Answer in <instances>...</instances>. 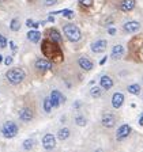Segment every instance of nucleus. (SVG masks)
Wrapping results in <instances>:
<instances>
[{"mask_svg":"<svg viewBox=\"0 0 143 152\" xmlns=\"http://www.w3.org/2000/svg\"><path fill=\"white\" fill-rule=\"evenodd\" d=\"M52 109H53V106H52L51 98H45V99H44V110L46 111V113H49Z\"/></svg>","mask_w":143,"mask_h":152,"instance_id":"obj_21","label":"nucleus"},{"mask_svg":"<svg viewBox=\"0 0 143 152\" xmlns=\"http://www.w3.org/2000/svg\"><path fill=\"white\" fill-rule=\"evenodd\" d=\"M109 34L114 35V34H116V30H114V28H109Z\"/></svg>","mask_w":143,"mask_h":152,"instance_id":"obj_33","label":"nucleus"},{"mask_svg":"<svg viewBox=\"0 0 143 152\" xmlns=\"http://www.w3.org/2000/svg\"><path fill=\"white\" fill-rule=\"evenodd\" d=\"M1 133H3V136L6 139H13L14 136H16V133H18V126H16L13 121H8V122H6L3 125Z\"/></svg>","mask_w":143,"mask_h":152,"instance_id":"obj_4","label":"nucleus"},{"mask_svg":"<svg viewBox=\"0 0 143 152\" xmlns=\"http://www.w3.org/2000/svg\"><path fill=\"white\" fill-rule=\"evenodd\" d=\"M139 28H140V23L135 22V20H131V22H127L124 25V30L127 33H135V31H138Z\"/></svg>","mask_w":143,"mask_h":152,"instance_id":"obj_10","label":"nucleus"},{"mask_svg":"<svg viewBox=\"0 0 143 152\" xmlns=\"http://www.w3.org/2000/svg\"><path fill=\"white\" fill-rule=\"evenodd\" d=\"M1 60H3V57H1V56H0V61H1Z\"/></svg>","mask_w":143,"mask_h":152,"instance_id":"obj_37","label":"nucleus"},{"mask_svg":"<svg viewBox=\"0 0 143 152\" xmlns=\"http://www.w3.org/2000/svg\"><path fill=\"white\" fill-rule=\"evenodd\" d=\"M41 50L48 58H52L53 61H61L63 57H61V52L57 46V44L55 42H51V41H42V45H41Z\"/></svg>","mask_w":143,"mask_h":152,"instance_id":"obj_1","label":"nucleus"},{"mask_svg":"<svg viewBox=\"0 0 143 152\" xmlns=\"http://www.w3.org/2000/svg\"><path fill=\"white\" fill-rule=\"evenodd\" d=\"M124 52V48L121 46V45H116V46H113V50H112V58H114V60H119L121 57V54H123Z\"/></svg>","mask_w":143,"mask_h":152,"instance_id":"obj_19","label":"nucleus"},{"mask_svg":"<svg viewBox=\"0 0 143 152\" xmlns=\"http://www.w3.org/2000/svg\"><path fill=\"white\" fill-rule=\"evenodd\" d=\"M75 122L78 124L79 126H85L86 124H87V121H86V118H85V117H82V115H79V117H76Z\"/></svg>","mask_w":143,"mask_h":152,"instance_id":"obj_26","label":"nucleus"},{"mask_svg":"<svg viewBox=\"0 0 143 152\" xmlns=\"http://www.w3.org/2000/svg\"><path fill=\"white\" fill-rule=\"evenodd\" d=\"M7 80L10 83H13V84H19V83L22 82L25 79V71L21 69V68H13V69H10L7 72Z\"/></svg>","mask_w":143,"mask_h":152,"instance_id":"obj_2","label":"nucleus"},{"mask_svg":"<svg viewBox=\"0 0 143 152\" xmlns=\"http://www.w3.org/2000/svg\"><path fill=\"white\" fill-rule=\"evenodd\" d=\"M33 145H34V142H33V140H30V139L25 140V142H23V148L25 149H32Z\"/></svg>","mask_w":143,"mask_h":152,"instance_id":"obj_27","label":"nucleus"},{"mask_svg":"<svg viewBox=\"0 0 143 152\" xmlns=\"http://www.w3.org/2000/svg\"><path fill=\"white\" fill-rule=\"evenodd\" d=\"M49 37H51L52 42H55V44H61V35L57 30H55V28L49 30Z\"/></svg>","mask_w":143,"mask_h":152,"instance_id":"obj_18","label":"nucleus"},{"mask_svg":"<svg viewBox=\"0 0 143 152\" xmlns=\"http://www.w3.org/2000/svg\"><path fill=\"white\" fill-rule=\"evenodd\" d=\"M26 25H27L29 27H38V23H34L33 20H30V19H29L27 22H26Z\"/></svg>","mask_w":143,"mask_h":152,"instance_id":"obj_30","label":"nucleus"},{"mask_svg":"<svg viewBox=\"0 0 143 152\" xmlns=\"http://www.w3.org/2000/svg\"><path fill=\"white\" fill-rule=\"evenodd\" d=\"M90 94H91L93 98H100V96H101V94H102L101 87H93L91 91H90Z\"/></svg>","mask_w":143,"mask_h":152,"instance_id":"obj_22","label":"nucleus"},{"mask_svg":"<svg viewBox=\"0 0 143 152\" xmlns=\"http://www.w3.org/2000/svg\"><path fill=\"white\" fill-rule=\"evenodd\" d=\"M127 90L130 94H138L140 91V87H139V84H131L127 87Z\"/></svg>","mask_w":143,"mask_h":152,"instance_id":"obj_23","label":"nucleus"},{"mask_svg":"<svg viewBox=\"0 0 143 152\" xmlns=\"http://www.w3.org/2000/svg\"><path fill=\"white\" fill-rule=\"evenodd\" d=\"M10 45H11V48H13L14 50H15V49H16V46H15V42H14V41H10Z\"/></svg>","mask_w":143,"mask_h":152,"instance_id":"obj_34","label":"nucleus"},{"mask_svg":"<svg viewBox=\"0 0 143 152\" xmlns=\"http://www.w3.org/2000/svg\"><path fill=\"white\" fill-rule=\"evenodd\" d=\"M42 145L45 149H53L56 147V140H55L53 134H45L42 139Z\"/></svg>","mask_w":143,"mask_h":152,"instance_id":"obj_6","label":"nucleus"},{"mask_svg":"<svg viewBox=\"0 0 143 152\" xmlns=\"http://www.w3.org/2000/svg\"><path fill=\"white\" fill-rule=\"evenodd\" d=\"M19 27H21V22H19L18 19H13V22H11V30L16 31V30H19Z\"/></svg>","mask_w":143,"mask_h":152,"instance_id":"obj_24","label":"nucleus"},{"mask_svg":"<svg viewBox=\"0 0 143 152\" xmlns=\"http://www.w3.org/2000/svg\"><path fill=\"white\" fill-rule=\"evenodd\" d=\"M124 102V95L121 94V92H116V94L113 95V98H112V104H113L114 109H119L123 104Z\"/></svg>","mask_w":143,"mask_h":152,"instance_id":"obj_12","label":"nucleus"},{"mask_svg":"<svg viewBox=\"0 0 143 152\" xmlns=\"http://www.w3.org/2000/svg\"><path fill=\"white\" fill-rule=\"evenodd\" d=\"M27 38H29V41H32V42H38L41 39V33L37 31V30H30L27 33Z\"/></svg>","mask_w":143,"mask_h":152,"instance_id":"obj_17","label":"nucleus"},{"mask_svg":"<svg viewBox=\"0 0 143 152\" xmlns=\"http://www.w3.org/2000/svg\"><path fill=\"white\" fill-rule=\"evenodd\" d=\"M106 49V41L105 39H98L91 44V50L94 53H102Z\"/></svg>","mask_w":143,"mask_h":152,"instance_id":"obj_7","label":"nucleus"},{"mask_svg":"<svg viewBox=\"0 0 143 152\" xmlns=\"http://www.w3.org/2000/svg\"><path fill=\"white\" fill-rule=\"evenodd\" d=\"M112 86H113V82H112V79L108 75L101 76V87L102 88L109 90V88H112Z\"/></svg>","mask_w":143,"mask_h":152,"instance_id":"obj_15","label":"nucleus"},{"mask_svg":"<svg viewBox=\"0 0 143 152\" xmlns=\"http://www.w3.org/2000/svg\"><path fill=\"white\" fill-rule=\"evenodd\" d=\"M51 102H52V106H53V107H59L61 103L66 102V98H63V95L55 90V91L51 92Z\"/></svg>","mask_w":143,"mask_h":152,"instance_id":"obj_5","label":"nucleus"},{"mask_svg":"<svg viewBox=\"0 0 143 152\" xmlns=\"http://www.w3.org/2000/svg\"><path fill=\"white\" fill-rule=\"evenodd\" d=\"M4 63H6V65H10V64L13 63V57H11V56H8V57H7V58H6V60H4Z\"/></svg>","mask_w":143,"mask_h":152,"instance_id":"obj_31","label":"nucleus"},{"mask_svg":"<svg viewBox=\"0 0 143 152\" xmlns=\"http://www.w3.org/2000/svg\"><path fill=\"white\" fill-rule=\"evenodd\" d=\"M35 68L40 71H49L52 69V63L48 60H37V63H35Z\"/></svg>","mask_w":143,"mask_h":152,"instance_id":"obj_11","label":"nucleus"},{"mask_svg":"<svg viewBox=\"0 0 143 152\" xmlns=\"http://www.w3.org/2000/svg\"><path fill=\"white\" fill-rule=\"evenodd\" d=\"M133 7H135V0H123L120 4L121 11H124V12H128V11L133 10Z\"/></svg>","mask_w":143,"mask_h":152,"instance_id":"obj_14","label":"nucleus"},{"mask_svg":"<svg viewBox=\"0 0 143 152\" xmlns=\"http://www.w3.org/2000/svg\"><path fill=\"white\" fill-rule=\"evenodd\" d=\"M79 65H80V68L85 71H90L93 68V63L89 60V58H86V57L79 58Z\"/></svg>","mask_w":143,"mask_h":152,"instance_id":"obj_16","label":"nucleus"},{"mask_svg":"<svg viewBox=\"0 0 143 152\" xmlns=\"http://www.w3.org/2000/svg\"><path fill=\"white\" fill-rule=\"evenodd\" d=\"M19 118H21L22 121H25V122H27V121H32V118H33L32 110H30V109H27V107L22 109V110L19 111Z\"/></svg>","mask_w":143,"mask_h":152,"instance_id":"obj_13","label":"nucleus"},{"mask_svg":"<svg viewBox=\"0 0 143 152\" xmlns=\"http://www.w3.org/2000/svg\"><path fill=\"white\" fill-rule=\"evenodd\" d=\"M64 34L67 35V38L71 42H76V41H79V38H80V30L75 25L68 23V25L64 26Z\"/></svg>","mask_w":143,"mask_h":152,"instance_id":"obj_3","label":"nucleus"},{"mask_svg":"<svg viewBox=\"0 0 143 152\" xmlns=\"http://www.w3.org/2000/svg\"><path fill=\"white\" fill-rule=\"evenodd\" d=\"M49 22H55V19H53V16H49Z\"/></svg>","mask_w":143,"mask_h":152,"instance_id":"obj_35","label":"nucleus"},{"mask_svg":"<svg viewBox=\"0 0 143 152\" xmlns=\"http://www.w3.org/2000/svg\"><path fill=\"white\" fill-rule=\"evenodd\" d=\"M79 3L83 7H90L93 4V0H79Z\"/></svg>","mask_w":143,"mask_h":152,"instance_id":"obj_28","label":"nucleus"},{"mask_svg":"<svg viewBox=\"0 0 143 152\" xmlns=\"http://www.w3.org/2000/svg\"><path fill=\"white\" fill-rule=\"evenodd\" d=\"M114 124H116V118H114V115L112 113L105 114L104 117H102V125L105 128H112Z\"/></svg>","mask_w":143,"mask_h":152,"instance_id":"obj_8","label":"nucleus"},{"mask_svg":"<svg viewBox=\"0 0 143 152\" xmlns=\"http://www.w3.org/2000/svg\"><path fill=\"white\" fill-rule=\"evenodd\" d=\"M130 133H131V128L128 125H123V126L119 128L116 136H117V140H124L125 137L130 136Z\"/></svg>","mask_w":143,"mask_h":152,"instance_id":"obj_9","label":"nucleus"},{"mask_svg":"<svg viewBox=\"0 0 143 152\" xmlns=\"http://www.w3.org/2000/svg\"><path fill=\"white\" fill-rule=\"evenodd\" d=\"M55 14H61V15L67 16V18H72V15H74V12L71 10H61V11H57V12H55Z\"/></svg>","mask_w":143,"mask_h":152,"instance_id":"obj_25","label":"nucleus"},{"mask_svg":"<svg viewBox=\"0 0 143 152\" xmlns=\"http://www.w3.org/2000/svg\"><path fill=\"white\" fill-rule=\"evenodd\" d=\"M139 124H140V125H143V115H142V118L139 120Z\"/></svg>","mask_w":143,"mask_h":152,"instance_id":"obj_36","label":"nucleus"},{"mask_svg":"<svg viewBox=\"0 0 143 152\" xmlns=\"http://www.w3.org/2000/svg\"><path fill=\"white\" fill-rule=\"evenodd\" d=\"M59 139L60 140H66V139H68V136H70V130L67 129V128H63V129H60L59 130Z\"/></svg>","mask_w":143,"mask_h":152,"instance_id":"obj_20","label":"nucleus"},{"mask_svg":"<svg viewBox=\"0 0 143 152\" xmlns=\"http://www.w3.org/2000/svg\"><path fill=\"white\" fill-rule=\"evenodd\" d=\"M56 3V0H46L45 1V6H52V4Z\"/></svg>","mask_w":143,"mask_h":152,"instance_id":"obj_32","label":"nucleus"},{"mask_svg":"<svg viewBox=\"0 0 143 152\" xmlns=\"http://www.w3.org/2000/svg\"><path fill=\"white\" fill-rule=\"evenodd\" d=\"M6 45H7V39L3 35H0V48H6Z\"/></svg>","mask_w":143,"mask_h":152,"instance_id":"obj_29","label":"nucleus"}]
</instances>
